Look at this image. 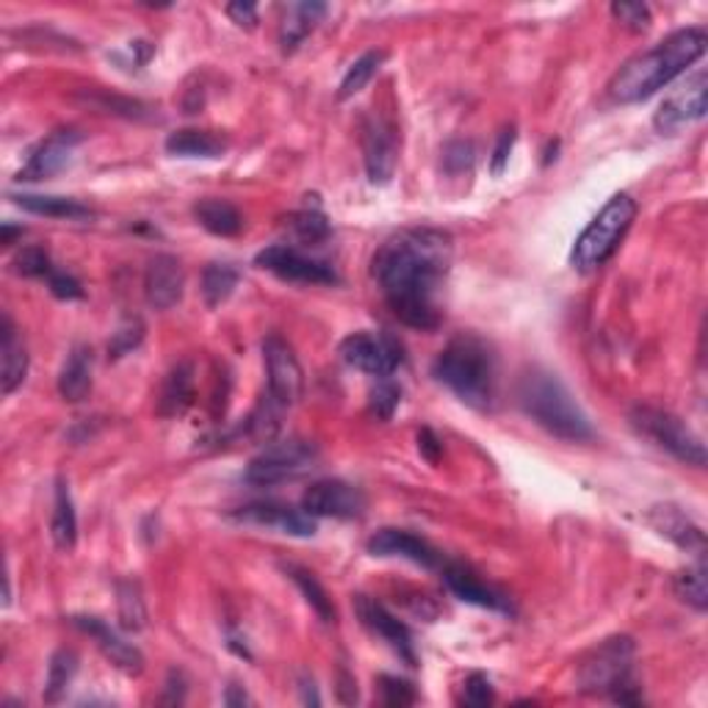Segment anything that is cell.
Returning <instances> with one entry per match:
<instances>
[{"mask_svg":"<svg viewBox=\"0 0 708 708\" xmlns=\"http://www.w3.org/2000/svg\"><path fill=\"white\" fill-rule=\"evenodd\" d=\"M451 255V236L435 227L402 230L377 250L371 272L399 322L413 329H435L440 324L435 296Z\"/></svg>","mask_w":708,"mask_h":708,"instance_id":"cell-1","label":"cell"},{"mask_svg":"<svg viewBox=\"0 0 708 708\" xmlns=\"http://www.w3.org/2000/svg\"><path fill=\"white\" fill-rule=\"evenodd\" d=\"M708 36L702 29H684L669 34L667 40L658 42L653 51L631 58L629 64L620 67L609 84V95L614 102H640L656 95L662 86L678 78L686 67L697 62L706 53Z\"/></svg>","mask_w":708,"mask_h":708,"instance_id":"cell-2","label":"cell"},{"mask_svg":"<svg viewBox=\"0 0 708 708\" xmlns=\"http://www.w3.org/2000/svg\"><path fill=\"white\" fill-rule=\"evenodd\" d=\"M435 377L468 407L488 410L495 402L499 366L488 340L479 335H457L435 360Z\"/></svg>","mask_w":708,"mask_h":708,"instance_id":"cell-3","label":"cell"},{"mask_svg":"<svg viewBox=\"0 0 708 708\" xmlns=\"http://www.w3.org/2000/svg\"><path fill=\"white\" fill-rule=\"evenodd\" d=\"M518 402L545 432L562 437V440L581 443L596 437V429L576 404L573 393L548 371L523 374L521 385H518Z\"/></svg>","mask_w":708,"mask_h":708,"instance_id":"cell-4","label":"cell"},{"mask_svg":"<svg viewBox=\"0 0 708 708\" xmlns=\"http://www.w3.org/2000/svg\"><path fill=\"white\" fill-rule=\"evenodd\" d=\"M634 642L631 636H612L578 664V689L587 695H609L618 702H640L634 678Z\"/></svg>","mask_w":708,"mask_h":708,"instance_id":"cell-5","label":"cell"},{"mask_svg":"<svg viewBox=\"0 0 708 708\" xmlns=\"http://www.w3.org/2000/svg\"><path fill=\"white\" fill-rule=\"evenodd\" d=\"M636 219V203L629 194H614L601 214L589 221L587 230L578 236L576 247L570 252V266L576 272H596L623 244L625 232L631 230Z\"/></svg>","mask_w":708,"mask_h":708,"instance_id":"cell-6","label":"cell"},{"mask_svg":"<svg viewBox=\"0 0 708 708\" xmlns=\"http://www.w3.org/2000/svg\"><path fill=\"white\" fill-rule=\"evenodd\" d=\"M631 426H634L645 440L664 448V451L673 454L680 462L695 465V468L706 465V446H702L700 437H697L678 415L667 413V410L647 407L645 404V407L631 410Z\"/></svg>","mask_w":708,"mask_h":708,"instance_id":"cell-7","label":"cell"},{"mask_svg":"<svg viewBox=\"0 0 708 708\" xmlns=\"http://www.w3.org/2000/svg\"><path fill=\"white\" fill-rule=\"evenodd\" d=\"M316 443L291 437V440H280L263 448V451L247 465L244 479L250 484H258V488H269V484H280L288 482V479L302 477V473H307L311 468H316Z\"/></svg>","mask_w":708,"mask_h":708,"instance_id":"cell-8","label":"cell"},{"mask_svg":"<svg viewBox=\"0 0 708 708\" xmlns=\"http://www.w3.org/2000/svg\"><path fill=\"white\" fill-rule=\"evenodd\" d=\"M340 358H344V363H349L351 369L385 380V377H391L393 371L402 366L404 355L396 338H391V335L385 333L363 329V333L346 335L344 344H340Z\"/></svg>","mask_w":708,"mask_h":708,"instance_id":"cell-9","label":"cell"},{"mask_svg":"<svg viewBox=\"0 0 708 708\" xmlns=\"http://www.w3.org/2000/svg\"><path fill=\"white\" fill-rule=\"evenodd\" d=\"M263 363H266L269 374V399L283 410L294 407L302 399L305 374H302L299 358L288 340L280 335H269L263 340Z\"/></svg>","mask_w":708,"mask_h":708,"instance_id":"cell-10","label":"cell"},{"mask_svg":"<svg viewBox=\"0 0 708 708\" xmlns=\"http://www.w3.org/2000/svg\"><path fill=\"white\" fill-rule=\"evenodd\" d=\"M708 106V75L697 73L695 78L686 80L680 89H675L667 100L658 106L656 117H653V126H656L658 133H673L684 131L691 122H700L706 117Z\"/></svg>","mask_w":708,"mask_h":708,"instance_id":"cell-11","label":"cell"},{"mask_svg":"<svg viewBox=\"0 0 708 708\" xmlns=\"http://www.w3.org/2000/svg\"><path fill=\"white\" fill-rule=\"evenodd\" d=\"M302 510L313 518H360L366 512L363 490L344 479H322L313 482L302 495Z\"/></svg>","mask_w":708,"mask_h":708,"instance_id":"cell-12","label":"cell"},{"mask_svg":"<svg viewBox=\"0 0 708 708\" xmlns=\"http://www.w3.org/2000/svg\"><path fill=\"white\" fill-rule=\"evenodd\" d=\"M258 269L277 274V277L291 280V283H313V285H333L338 283V274L333 272V266H327L324 261H313V258L302 255L294 247L274 244L266 247L263 252H258L255 258Z\"/></svg>","mask_w":708,"mask_h":708,"instance_id":"cell-13","label":"cell"},{"mask_svg":"<svg viewBox=\"0 0 708 708\" xmlns=\"http://www.w3.org/2000/svg\"><path fill=\"white\" fill-rule=\"evenodd\" d=\"M363 155L366 172L374 186H385L393 181L399 161V142L393 126H388L380 117H371L363 126Z\"/></svg>","mask_w":708,"mask_h":708,"instance_id":"cell-14","label":"cell"},{"mask_svg":"<svg viewBox=\"0 0 708 708\" xmlns=\"http://www.w3.org/2000/svg\"><path fill=\"white\" fill-rule=\"evenodd\" d=\"M236 521L255 523V526L277 529V532L291 534V537H313L316 534V521L305 510H296L291 504H277V501H258L232 512Z\"/></svg>","mask_w":708,"mask_h":708,"instance_id":"cell-15","label":"cell"},{"mask_svg":"<svg viewBox=\"0 0 708 708\" xmlns=\"http://www.w3.org/2000/svg\"><path fill=\"white\" fill-rule=\"evenodd\" d=\"M443 581L446 587L451 589L454 596L465 603H473V607L482 609H493V612H512V603L504 592H499L495 587H490L488 581L477 576V573L470 570V567L459 565V562H443L440 565Z\"/></svg>","mask_w":708,"mask_h":708,"instance_id":"cell-16","label":"cell"},{"mask_svg":"<svg viewBox=\"0 0 708 708\" xmlns=\"http://www.w3.org/2000/svg\"><path fill=\"white\" fill-rule=\"evenodd\" d=\"M80 144V133L78 131H56L40 144V148L31 153V159L25 161L23 170L18 172L20 183H36V181H47V177L58 175L64 166L73 161L75 148Z\"/></svg>","mask_w":708,"mask_h":708,"instance_id":"cell-17","label":"cell"},{"mask_svg":"<svg viewBox=\"0 0 708 708\" xmlns=\"http://www.w3.org/2000/svg\"><path fill=\"white\" fill-rule=\"evenodd\" d=\"M369 554L402 556V559L415 562V565L421 567H429V570H440V565L446 562L435 545L426 543L418 534L404 532V529H380V532L369 540Z\"/></svg>","mask_w":708,"mask_h":708,"instance_id":"cell-18","label":"cell"},{"mask_svg":"<svg viewBox=\"0 0 708 708\" xmlns=\"http://www.w3.org/2000/svg\"><path fill=\"white\" fill-rule=\"evenodd\" d=\"M183 285H186V274L175 255H155L150 261L148 272H144V296H148L150 307L155 311L175 307L183 299Z\"/></svg>","mask_w":708,"mask_h":708,"instance_id":"cell-19","label":"cell"},{"mask_svg":"<svg viewBox=\"0 0 708 708\" xmlns=\"http://www.w3.org/2000/svg\"><path fill=\"white\" fill-rule=\"evenodd\" d=\"M355 609H358V614H360V620H363L366 629H371L377 636H382V640H385L388 645H391L393 651H396L399 656L410 664V667H415L413 636H410L407 625H404L402 620L393 618V614L388 612L382 603H377L374 598H369V596H358Z\"/></svg>","mask_w":708,"mask_h":708,"instance_id":"cell-20","label":"cell"},{"mask_svg":"<svg viewBox=\"0 0 708 708\" xmlns=\"http://www.w3.org/2000/svg\"><path fill=\"white\" fill-rule=\"evenodd\" d=\"M73 623L78 625L84 634H89L91 640L97 642V647L102 651V656H106L113 667L122 669V673H128V675L142 673L144 669L142 651H139L137 645H131V642L122 640V636L117 634L111 625H106L102 620H97V618H75Z\"/></svg>","mask_w":708,"mask_h":708,"instance_id":"cell-21","label":"cell"},{"mask_svg":"<svg viewBox=\"0 0 708 708\" xmlns=\"http://www.w3.org/2000/svg\"><path fill=\"white\" fill-rule=\"evenodd\" d=\"M647 521H651V526L656 529L658 534L673 540L680 551L695 554L702 559V554H706V534H702V529L697 526V523L691 521L680 507L675 504L653 507V510L647 512Z\"/></svg>","mask_w":708,"mask_h":708,"instance_id":"cell-22","label":"cell"},{"mask_svg":"<svg viewBox=\"0 0 708 708\" xmlns=\"http://www.w3.org/2000/svg\"><path fill=\"white\" fill-rule=\"evenodd\" d=\"M29 374V349H25L23 338L14 329L12 318L3 313V324H0V388L7 396H12Z\"/></svg>","mask_w":708,"mask_h":708,"instance_id":"cell-23","label":"cell"},{"mask_svg":"<svg viewBox=\"0 0 708 708\" xmlns=\"http://www.w3.org/2000/svg\"><path fill=\"white\" fill-rule=\"evenodd\" d=\"M327 14V7L318 0H305V3H288L283 9V23H280V45L285 53L296 51L307 40L313 29L322 23Z\"/></svg>","mask_w":708,"mask_h":708,"instance_id":"cell-24","label":"cell"},{"mask_svg":"<svg viewBox=\"0 0 708 708\" xmlns=\"http://www.w3.org/2000/svg\"><path fill=\"white\" fill-rule=\"evenodd\" d=\"M91 349L89 346H73V351L67 355L58 374V393L64 402H84L91 391Z\"/></svg>","mask_w":708,"mask_h":708,"instance_id":"cell-25","label":"cell"},{"mask_svg":"<svg viewBox=\"0 0 708 708\" xmlns=\"http://www.w3.org/2000/svg\"><path fill=\"white\" fill-rule=\"evenodd\" d=\"M166 153L175 159H221L227 153V142L210 131L183 128L166 137Z\"/></svg>","mask_w":708,"mask_h":708,"instance_id":"cell-26","label":"cell"},{"mask_svg":"<svg viewBox=\"0 0 708 708\" xmlns=\"http://www.w3.org/2000/svg\"><path fill=\"white\" fill-rule=\"evenodd\" d=\"M14 203L20 208L31 210V214L51 216V219H67V221H84L95 216L89 205L73 197H56V194H18Z\"/></svg>","mask_w":708,"mask_h":708,"instance_id":"cell-27","label":"cell"},{"mask_svg":"<svg viewBox=\"0 0 708 708\" xmlns=\"http://www.w3.org/2000/svg\"><path fill=\"white\" fill-rule=\"evenodd\" d=\"M194 399V363L183 360L175 369L166 374L164 385H161L159 396V413L164 418H172V415H181L183 410L192 404Z\"/></svg>","mask_w":708,"mask_h":708,"instance_id":"cell-28","label":"cell"},{"mask_svg":"<svg viewBox=\"0 0 708 708\" xmlns=\"http://www.w3.org/2000/svg\"><path fill=\"white\" fill-rule=\"evenodd\" d=\"M194 216H197V221L205 230L214 232V236H221V239L239 236L241 227H244V216L239 214L236 205L227 203V199H199V203L194 205Z\"/></svg>","mask_w":708,"mask_h":708,"instance_id":"cell-29","label":"cell"},{"mask_svg":"<svg viewBox=\"0 0 708 708\" xmlns=\"http://www.w3.org/2000/svg\"><path fill=\"white\" fill-rule=\"evenodd\" d=\"M53 543L62 551H69L78 540V515H75L73 495H69V484L64 479L56 482V501H53V521H51Z\"/></svg>","mask_w":708,"mask_h":708,"instance_id":"cell-30","label":"cell"},{"mask_svg":"<svg viewBox=\"0 0 708 708\" xmlns=\"http://www.w3.org/2000/svg\"><path fill=\"white\" fill-rule=\"evenodd\" d=\"M117 609H120V625L126 631H142L148 625V603H144L139 581L122 578L117 584Z\"/></svg>","mask_w":708,"mask_h":708,"instance_id":"cell-31","label":"cell"},{"mask_svg":"<svg viewBox=\"0 0 708 708\" xmlns=\"http://www.w3.org/2000/svg\"><path fill=\"white\" fill-rule=\"evenodd\" d=\"M285 573H288L291 581L302 589V596H305V601L311 603L313 612H316L324 623H335L333 598L327 596V589L322 587V581H318L311 570H305V567L299 565H285Z\"/></svg>","mask_w":708,"mask_h":708,"instance_id":"cell-32","label":"cell"},{"mask_svg":"<svg viewBox=\"0 0 708 708\" xmlns=\"http://www.w3.org/2000/svg\"><path fill=\"white\" fill-rule=\"evenodd\" d=\"M385 58H388L385 51H369V53H363L358 62L351 64V67L346 69L344 80H340V89H338L340 100H349V97L360 95V91L369 86V80L380 73V67L385 64Z\"/></svg>","mask_w":708,"mask_h":708,"instance_id":"cell-33","label":"cell"},{"mask_svg":"<svg viewBox=\"0 0 708 708\" xmlns=\"http://www.w3.org/2000/svg\"><path fill=\"white\" fill-rule=\"evenodd\" d=\"M239 285V269L230 263H210L203 272V296L208 307H219L221 302L230 299V294Z\"/></svg>","mask_w":708,"mask_h":708,"instance_id":"cell-34","label":"cell"},{"mask_svg":"<svg viewBox=\"0 0 708 708\" xmlns=\"http://www.w3.org/2000/svg\"><path fill=\"white\" fill-rule=\"evenodd\" d=\"M75 673H78V656H75V651H67V647H62V651L53 653L51 667H47L45 700L47 702L62 700L64 691H67L69 684H73Z\"/></svg>","mask_w":708,"mask_h":708,"instance_id":"cell-35","label":"cell"},{"mask_svg":"<svg viewBox=\"0 0 708 708\" xmlns=\"http://www.w3.org/2000/svg\"><path fill=\"white\" fill-rule=\"evenodd\" d=\"M675 596L684 603H689L697 612H706L708 607V587H706V567L702 562H697L695 567H686V570H678L673 578Z\"/></svg>","mask_w":708,"mask_h":708,"instance_id":"cell-36","label":"cell"},{"mask_svg":"<svg viewBox=\"0 0 708 708\" xmlns=\"http://www.w3.org/2000/svg\"><path fill=\"white\" fill-rule=\"evenodd\" d=\"M84 100L89 102L91 108L106 113H120V117H128V120H144L150 117V108L144 102L131 100V97L120 95H106V91H86Z\"/></svg>","mask_w":708,"mask_h":708,"instance_id":"cell-37","label":"cell"},{"mask_svg":"<svg viewBox=\"0 0 708 708\" xmlns=\"http://www.w3.org/2000/svg\"><path fill=\"white\" fill-rule=\"evenodd\" d=\"M288 225L307 244H322V241L329 239V232H333V227H329L327 216L322 210H299V214L291 216Z\"/></svg>","mask_w":708,"mask_h":708,"instance_id":"cell-38","label":"cell"},{"mask_svg":"<svg viewBox=\"0 0 708 708\" xmlns=\"http://www.w3.org/2000/svg\"><path fill=\"white\" fill-rule=\"evenodd\" d=\"M144 338V324L139 318H128L126 324L117 327V333L108 340V358H126L128 351L137 349Z\"/></svg>","mask_w":708,"mask_h":708,"instance_id":"cell-39","label":"cell"},{"mask_svg":"<svg viewBox=\"0 0 708 708\" xmlns=\"http://www.w3.org/2000/svg\"><path fill=\"white\" fill-rule=\"evenodd\" d=\"M473 161H477V150H473V142H465V139H457V142H448L443 148V170L448 175H462V172L473 170Z\"/></svg>","mask_w":708,"mask_h":708,"instance_id":"cell-40","label":"cell"},{"mask_svg":"<svg viewBox=\"0 0 708 708\" xmlns=\"http://www.w3.org/2000/svg\"><path fill=\"white\" fill-rule=\"evenodd\" d=\"M14 272L23 274V277H45L53 272L51 255L40 247H25L14 255Z\"/></svg>","mask_w":708,"mask_h":708,"instance_id":"cell-41","label":"cell"},{"mask_svg":"<svg viewBox=\"0 0 708 708\" xmlns=\"http://www.w3.org/2000/svg\"><path fill=\"white\" fill-rule=\"evenodd\" d=\"M380 691H382V702L393 708L413 706V702L418 700L415 686L410 684V680L396 678V675H380Z\"/></svg>","mask_w":708,"mask_h":708,"instance_id":"cell-42","label":"cell"},{"mask_svg":"<svg viewBox=\"0 0 708 708\" xmlns=\"http://www.w3.org/2000/svg\"><path fill=\"white\" fill-rule=\"evenodd\" d=\"M493 684H490L488 675L482 673H473L468 675V680H465L462 686V702L465 706H490L493 702Z\"/></svg>","mask_w":708,"mask_h":708,"instance_id":"cell-43","label":"cell"},{"mask_svg":"<svg viewBox=\"0 0 708 708\" xmlns=\"http://www.w3.org/2000/svg\"><path fill=\"white\" fill-rule=\"evenodd\" d=\"M399 399H402V391H399L393 382H380V385L374 388V393H371V413H374L377 418L388 421L396 413Z\"/></svg>","mask_w":708,"mask_h":708,"instance_id":"cell-44","label":"cell"},{"mask_svg":"<svg viewBox=\"0 0 708 708\" xmlns=\"http://www.w3.org/2000/svg\"><path fill=\"white\" fill-rule=\"evenodd\" d=\"M612 14L631 31H645L651 25V9L645 3H629V0L612 3Z\"/></svg>","mask_w":708,"mask_h":708,"instance_id":"cell-45","label":"cell"},{"mask_svg":"<svg viewBox=\"0 0 708 708\" xmlns=\"http://www.w3.org/2000/svg\"><path fill=\"white\" fill-rule=\"evenodd\" d=\"M47 288H51V294L58 296V299H80V296H84V288H80L78 280L69 277L67 272H58V269H53V272L47 274Z\"/></svg>","mask_w":708,"mask_h":708,"instance_id":"cell-46","label":"cell"},{"mask_svg":"<svg viewBox=\"0 0 708 708\" xmlns=\"http://www.w3.org/2000/svg\"><path fill=\"white\" fill-rule=\"evenodd\" d=\"M512 148H515V128H504L499 137V144H495V150H493V161H490V172H493L495 177L504 172L507 161H510Z\"/></svg>","mask_w":708,"mask_h":708,"instance_id":"cell-47","label":"cell"},{"mask_svg":"<svg viewBox=\"0 0 708 708\" xmlns=\"http://www.w3.org/2000/svg\"><path fill=\"white\" fill-rule=\"evenodd\" d=\"M227 18L241 29H255L258 25V9L255 3H230L227 7Z\"/></svg>","mask_w":708,"mask_h":708,"instance_id":"cell-48","label":"cell"},{"mask_svg":"<svg viewBox=\"0 0 708 708\" xmlns=\"http://www.w3.org/2000/svg\"><path fill=\"white\" fill-rule=\"evenodd\" d=\"M418 451L424 454V457L429 459V462H437V459H440L443 446H440V440H437L435 432H432V429H421L418 432Z\"/></svg>","mask_w":708,"mask_h":708,"instance_id":"cell-49","label":"cell"},{"mask_svg":"<svg viewBox=\"0 0 708 708\" xmlns=\"http://www.w3.org/2000/svg\"><path fill=\"white\" fill-rule=\"evenodd\" d=\"M338 697L344 702H358V684H355V678L346 669H340L338 675Z\"/></svg>","mask_w":708,"mask_h":708,"instance_id":"cell-50","label":"cell"},{"mask_svg":"<svg viewBox=\"0 0 708 708\" xmlns=\"http://www.w3.org/2000/svg\"><path fill=\"white\" fill-rule=\"evenodd\" d=\"M225 702L227 706H244V702H250V697H247V691H241L239 686H230L225 695Z\"/></svg>","mask_w":708,"mask_h":708,"instance_id":"cell-51","label":"cell"},{"mask_svg":"<svg viewBox=\"0 0 708 708\" xmlns=\"http://www.w3.org/2000/svg\"><path fill=\"white\" fill-rule=\"evenodd\" d=\"M302 700L305 702H313V706H318V695H316V686H313V680L302 678Z\"/></svg>","mask_w":708,"mask_h":708,"instance_id":"cell-52","label":"cell"},{"mask_svg":"<svg viewBox=\"0 0 708 708\" xmlns=\"http://www.w3.org/2000/svg\"><path fill=\"white\" fill-rule=\"evenodd\" d=\"M14 236H18V230H14V227L12 225H3V244H12V241H14Z\"/></svg>","mask_w":708,"mask_h":708,"instance_id":"cell-53","label":"cell"}]
</instances>
